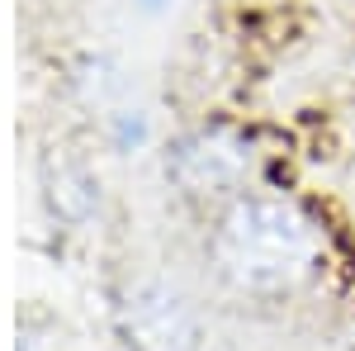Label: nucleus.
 I'll use <instances>...</instances> for the list:
<instances>
[{
	"label": "nucleus",
	"instance_id": "4",
	"mask_svg": "<svg viewBox=\"0 0 355 351\" xmlns=\"http://www.w3.org/2000/svg\"><path fill=\"white\" fill-rule=\"evenodd\" d=\"M100 138L114 157H137V152L152 147L157 129H152V114L142 105H114L100 114Z\"/></svg>",
	"mask_w": 355,
	"mask_h": 351
},
{
	"label": "nucleus",
	"instance_id": "3",
	"mask_svg": "<svg viewBox=\"0 0 355 351\" xmlns=\"http://www.w3.org/2000/svg\"><path fill=\"white\" fill-rule=\"evenodd\" d=\"M110 323L128 351H199L204 318L166 275H128L110 295Z\"/></svg>",
	"mask_w": 355,
	"mask_h": 351
},
{
	"label": "nucleus",
	"instance_id": "1",
	"mask_svg": "<svg viewBox=\"0 0 355 351\" xmlns=\"http://www.w3.org/2000/svg\"><path fill=\"white\" fill-rule=\"evenodd\" d=\"M204 261L242 299H294L322 275L327 238L303 199L256 186L209 214Z\"/></svg>",
	"mask_w": 355,
	"mask_h": 351
},
{
	"label": "nucleus",
	"instance_id": "2",
	"mask_svg": "<svg viewBox=\"0 0 355 351\" xmlns=\"http://www.w3.org/2000/svg\"><path fill=\"white\" fill-rule=\"evenodd\" d=\"M162 181L180 204L214 214L237 195L266 186V152L251 129L232 119H204L162 142Z\"/></svg>",
	"mask_w": 355,
	"mask_h": 351
},
{
	"label": "nucleus",
	"instance_id": "7",
	"mask_svg": "<svg viewBox=\"0 0 355 351\" xmlns=\"http://www.w3.org/2000/svg\"><path fill=\"white\" fill-rule=\"evenodd\" d=\"M38 347H43V342H38L33 332H19V347H15V351H38Z\"/></svg>",
	"mask_w": 355,
	"mask_h": 351
},
{
	"label": "nucleus",
	"instance_id": "6",
	"mask_svg": "<svg viewBox=\"0 0 355 351\" xmlns=\"http://www.w3.org/2000/svg\"><path fill=\"white\" fill-rule=\"evenodd\" d=\"M137 10H147V15H157V10H166V5H175V0H133Z\"/></svg>",
	"mask_w": 355,
	"mask_h": 351
},
{
	"label": "nucleus",
	"instance_id": "5",
	"mask_svg": "<svg viewBox=\"0 0 355 351\" xmlns=\"http://www.w3.org/2000/svg\"><path fill=\"white\" fill-rule=\"evenodd\" d=\"M95 204H100V181H95L81 162L62 166V171H57V190H53V209H57V214L85 218Z\"/></svg>",
	"mask_w": 355,
	"mask_h": 351
}]
</instances>
